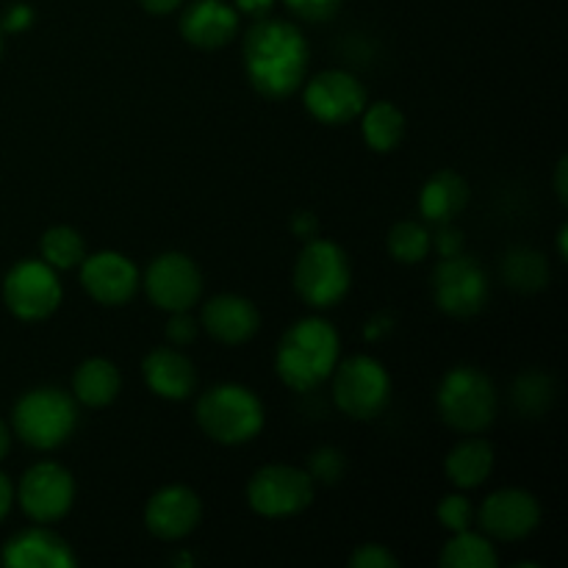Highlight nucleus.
<instances>
[{
	"instance_id": "nucleus-1",
	"label": "nucleus",
	"mask_w": 568,
	"mask_h": 568,
	"mask_svg": "<svg viewBox=\"0 0 568 568\" xmlns=\"http://www.w3.org/2000/svg\"><path fill=\"white\" fill-rule=\"evenodd\" d=\"M244 70L258 94L270 100L292 98L308 72V42L297 26L261 17L244 37Z\"/></svg>"
},
{
	"instance_id": "nucleus-2",
	"label": "nucleus",
	"mask_w": 568,
	"mask_h": 568,
	"mask_svg": "<svg viewBox=\"0 0 568 568\" xmlns=\"http://www.w3.org/2000/svg\"><path fill=\"white\" fill-rule=\"evenodd\" d=\"M338 347V333L331 322L320 316L294 322L277 344V377L294 392H314L336 369Z\"/></svg>"
},
{
	"instance_id": "nucleus-3",
	"label": "nucleus",
	"mask_w": 568,
	"mask_h": 568,
	"mask_svg": "<svg viewBox=\"0 0 568 568\" xmlns=\"http://www.w3.org/2000/svg\"><path fill=\"white\" fill-rule=\"evenodd\" d=\"M197 425L214 442L247 444L264 427V405L239 383H220L197 399Z\"/></svg>"
},
{
	"instance_id": "nucleus-4",
	"label": "nucleus",
	"mask_w": 568,
	"mask_h": 568,
	"mask_svg": "<svg viewBox=\"0 0 568 568\" xmlns=\"http://www.w3.org/2000/svg\"><path fill=\"white\" fill-rule=\"evenodd\" d=\"M438 414L453 430L483 433L497 419V388L477 366H455L444 375L436 394Z\"/></svg>"
},
{
	"instance_id": "nucleus-5",
	"label": "nucleus",
	"mask_w": 568,
	"mask_h": 568,
	"mask_svg": "<svg viewBox=\"0 0 568 568\" xmlns=\"http://www.w3.org/2000/svg\"><path fill=\"white\" fill-rule=\"evenodd\" d=\"M353 283L349 258L331 239H311L294 264V292L311 308H333L342 303Z\"/></svg>"
},
{
	"instance_id": "nucleus-6",
	"label": "nucleus",
	"mask_w": 568,
	"mask_h": 568,
	"mask_svg": "<svg viewBox=\"0 0 568 568\" xmlns=\"http://www.w3.org/2000/svg\"><path fill=\"white\" fill-rule=\"evenodd\" d=\"M11 422L28 447L55 449L75 433L78 405L70 394L53 386L33 388L17 399Z\"/></svg>"
},
{
	"instance_id": "nucleus-7",
	"label": "nucleus",
	"mask_w": 568,
	"mask_h": 568,
	"mask_svg": "<svg viewBox=\"0 0 568 568\" xmlns=\"http://www.w3.org/2000/svg\"><path fill=\"white\" fill-rule=\"evenodd\" d=\"M333 399L353 419H375L392 399V377L386 366L369 355H353L333 369Z\"/></svg>"
},
{
	"instance_id": "nucleus-8",
	"label": "nucleus",
	"mask_w": 568,
	"mask_h": 568,
	"mask_svg": "<svg viewBox=\"0 0 568 568\" xmlns=\"http://www.w3.org/2000/svg\"><path fill=\"white\" fill-rule=\"evenodd\" d=\"M488 275L475 258L464 253L444 255L433 270V297L444 314L469 320L488 303Z\"/></svg>"
},
{
	"instance_id": "nucleus-9",
	"label": "nucleus",
	"mask_w": 568,
	"mask_h": 568,
	"mask_svg": "<svg viewBox=\"0 0 568 568\" xmlns=\"http://www.w3.org/2000/svg\"><path fill=\"white\" fill-rule=\"evenodd\" d=\"M247 503L266 519L297 516L314 503V480L297 466L270 464L250 477Z\"/></svg>"
},
{
	"instance_id": "nucleus-10",
	"label": "nucleus",
	"mask_w": 568,
	"mask_h": 568,
	"mask_svg": "<svg viewBox=\"0 0 568 568\" xmlns=\"http://www.w3.org/2000/svg\"><path fill=\"white\" fill-rule=\"evenodd\" d=\"M61 283L44 261H20L3 281V300L14 316L26 322L48 320L61 305Z\"/></svg>"
},
{
	"instance_id": "nucleus-11",
	"label": "nucleus",
	"mask_w": 568,
	"mask_h": 568,
	"mask_svg": "<svg viewBox=\"0 0 568 568\" xmlns=\"http://www.w3.org/2000/svg\"><path fill=\"white\" fill-rule=\"evenodd\" d=\"M144 288L155 308L170 311H189L203 294V275L200 266L183 253H161L153 258L144 275Z\"/></svg>"
},
{
	"instance_id": "nucleus-12",
	"label": "nucleus",
	"mask_w": 568,
	"mask_h": 568,
	"mask_svg": "<svg viewBox=\"0 0 568 568\" xmlns=\"http://www.w3.org/2000/svg\"><path fill=\"white\" fill-rule=\"evenodd\" d=\"M17 499H20L22 510L31 516L39 525H50L67 516L75 499V480L64 466L44 460V464L31 466L22 475L20 486H17Z\"/></svg>"
},
{
	"instance_id": "nucleus-13",
	"label": "nucleus",
	"mask_w": 568,
	"mask_h": 568,
	"mask_svg": "<svg viewBox=\"0 0 568 568\" xmlns=\"http://www.w3.org/2000/svg\"><path fill=\"white\" fill-rule=\"evenodd\" d=\"M305 109L325 125H344L366 109V89L344 70H325L305 83Z\"/></svg>"
},
{
	"instance_id": "nucleus-14",
	"label": "nucleus",
	"mask_w": 568,
	"mask_h": 568,
	"mask_svg": "<svg viewBox=\"0 0 568 568\" xmlns=\"http://www.w3.org/2000/svg\"><path fill=\"white\" fill-rule=\"evenodd\" d=\"M541 521V505L525 488L494 491L480 508L483 532L499 541H521Z\"/></svg>"
},
{
	"instance_id": "nucleus-15",
	"label": "nucleus",
	"mask_w": 568,
	"mask_h": 568,
	"mask_svg": "<svg viewBox=\"0 0 568 568\" xmlns=\"http://www.w3.org/2000/svg\"><path fill=\"white\" fill-rule=\"evenodd\" d=\"M81 283L94 303L125 305L139 288V270L122 253L105 250L81 261Z\"/></svg>"
},
{
	"instance_id": "nucleus-16",
	"label": "nucleus",
	"mask_w": 568,
	"mask_h": 568,
	"mask_svg": "<svg viewBox=\"0 0 568 568\" xmlns=\"http://www.w3.org/2000/svg\"><path fill=\"white\" fill-rule=\"evenodd\" d=\"M203 505L186 486H166L150 497L144 508V525L161 541H181L200 525Z\"/></svg>"
},
{
	"instance_id": "nucleus-17",
	"label": "nucleus",
	"mask_w": 568,
	"mask_h": 568,
	"mask_svg": "<svg viewBox=\"0 0 568 568\" xmlns=\"http://www.w3.org/2000/svg\"><path fill=\"white\" fill-rule=\"evenodd\" d=\"M239 31V14L225 0H194L181 17V33L200 50H216L233 42Z\"/></svg>"
},
{
	"instance_id": "nucleus-18",
	"label": "nucleus",
	"mask_w": 568,
	"mask_h": 568,
	"mask_svg": "<svg viewBox=\"0 0 568 568\" xmlns=\"http://www.w3.org/2000/svg\"><path fill=\"white\" fill-rule=\"evenodd\" d=\"M203 327L222 344H244L258 333L261 314L242 294H216L203 305Z\"/></svg>"
},
{
	"instance_id": "nucleus-19",
	"label": "nucleus",
	"mask_w": 568,
	"mask_h": 568,
	"mask_svg": "<svg viewBox=\"0 0 568 568\" xmlns=\"http://www.w3.org/2000/svg\"><path fill=\"white\" fill-rule=\"evenodd\" d=\"M3 564L9 568H72L78 558L59 532L31 527L6 544Z\"/></svg>"
},
{
	"instance_id": "nucleus-20",
	"label": "nucleus",
	"mask_w": 568,
	"mask_h": 568,
	"mask_svg": "<svg viewBox=\"0 0 568 568\" xmlns=\"http://www.w3.org/2000/svg\"><path fill=\"white\" fill-rule=\"evenodd\" d=\"M142 375L150 392L164 399H186L192 397L197 386V372L194 364L175 347H155L142 361Z\"/></svg>"
},
{
	"instance_id": "nucleus-21",
	"label": "nucleus",
	"mask_w": 568,
	"mask_h": 568,
	"mask_svg": "<svg viewBox=\"0 0 568 568\" xmlns=\"http://www.w3.org/2000/svg\"><path fill=\"white\" fill-rule=\"evenodd\" d=\"M469 203V183L453 170H442L425 183L419 197V211L433 225H447Z\"/></svg>"
},
{
	"instance_id": "nucleus-22",
	"label": "nucleus",
	"mask_w": 568,
	"mask_h": 568,
	"mask_svg": "<svg viewBox=\"0 0 568 568\" xmlns=\"http://www.w3.org/2000/svg\"><path fill=\"white\" fill-rule=\"evenodd\" d=\"M444 469L453 486L477 488L491 477L494 471V447L486 438H464L449 449Z\"/></svg>"
},
{
	"instance_id": "nucleus-23",
	"label": "nucleus",
	"mask_w": 568,
	"mask_h": 568,
	"mask_svg": "<svg viewBox=\"0 0 568 568\" xmlns=\"http://www.w3.org/2000/svg\"><path fill=\"white\" fill-rule=\"evenodd\" d=\"M122 388L120 369L109 358H89L72 375V392L87 408H105Z\"/></svg>"
},
{
	"instance_id": "nucleus-24",
	"label": "nucleus",
	"mask_w": 568,
	"mask_h": 568,
	"mask_svg": "<svg viewBox=\"0 0 568 568\" xmlns=\"http://www.w3.org/2000/svg\"><path fill=\"white\" fill-rule=\"evenodd\" d=\"M361 133L375 153H392L405 136V114L388 100L366 103V109L361 111Z\"/></svg>"
},
{
	"instance_id": "nucleus-25",
	"label": "nucleus",
	"mask_w": 568,
	"mask_h": 568,
	"mask_svg": "<svg viewBox=\"0 0 568 568\" xmlns=\"http://www.w3.org/2000/svg\"><path fill=\"white\" fill-rule=\"evenodd\" d=\"M438 564L444 568H494L499 564V558L497 549H494V544L486 536L460 530L453 532V538L444 544Z\"/></svg>"
},
{
	"instance_id": "nucleus-26",
	"label": "nucleus",
	"mask_w": 568,
	"mask_h": 568,
	"mask_svg": "<svg viewBox=\"0 0 568 568\" xmlns=\"http://www.w3.org/2000/svg\"><path fill=\"white\" fill-rule=\"evenodd\" d=\"M503 277L516 292H538L549 283V264L538 250L514 247L503 261Z\"/></svg>"
},
{
	"instance_id": "nucleus-27",
	"label": "nucleus",
	"mask_w": 568,
	"mask_h": 568,
	"mask_svg": "<svg viewBox=\"0 0 568 568\" xmlns=\"http://www.w3.org/2000/svg\"><path fill=\"white\" fill-rule=\"evenodd\" d=\"M39 250H42L44 264H50L53 270H75L87 258V244H83L81 233L70 225H55L44 231Z\"/></svg>"
},
{
	"instance_id": "nucleus-28",
	"label": "nucleus",
	"mask_w": 568,
	"mask_h": 568,
	"mask_svg": "<svg viewBox=\"0 0 568 568\" xmlns=\"http://www.w3.org/2000/svg\"><path fill=\"white\" fill-rule=\"evenodd\" d=\"M433 236L425 225L414 220L397 222L388 233V253L399 261V264H419L430 255Z\"/></svg>"
},
{
	"instance_id": "nucleus-29",
	"label": "nucleus",
	"mask_w": 568,
	"mask_h": 568,
	"mask_svg": "<svg viewBox=\"0 0 568 568\" xmlns=\"http://www.w3.org/2000/svg\"><path fill=\"white\" fill-rule=\"evenodd\" d=\"M552 381L541 372H527L514 386V405L519 414L541 416L552 405Z\"/></svg>"
},
{
	"instance_id": "nucleus-30",
	"label": "nucleus",
	"mask_w": 568,
	"mask_h": 568,
	"mask_svg": "<svg viewBox=\"0 0 568 568\" xmlns=\"http://www.w3.org/2000/svg\"><path fill=\"white\" fill-rule=\"evenodd\" d=\"M436 514H438V521H442L449 532L469 530L471 519H475V508H471L469 499L460 497V494H449V497H444L442 503H438Z\"/></svg>"
},
{
	"instance_id": "nucleus-31",
	"label": "nucleus",
	"mask_w": 568,
	"mask_h": 568,
	"mask_svg": "<svg viewBox=\"0 0 568 568\" xmlns=\"http://www.w3.org/2000/svg\"><path fill=\"white\" fill-rule=\"evenodd\" d=\"M344 455L333 447H320L314 455H311L308 464V477L316 483H325V486H333L338 483V477L344 475Z\"/></svg>"
},
{
	"instance_id": "nucleus-32",
	"label": "nucleus",
	"mask_w": 568,
	"mask_h": 568,
	"mask_svg": "<svg viewBox=\"0 0 568 568\" xmlns=\"http://www.w3.org/2000/svg\"><path fill=\"white\" fill-rule=\"evenodd\" d=\"M353 568H397L399 560L392 549H386L383 544H361L358 549L349 558Z\"/></svg>"
},
{
	"instance_id": "nucleus-33",
	"label": "nucleus",
	"mask_w": 568,
	"mask_h": 568,
	"mask_svg": "<svg viewBox=\"0 0 568 568\" xmlns=\"http://www.w3.org/2000/svg\"><path fill=\"white\" fill-rule=\"evenodd\" d=\"M288 9L308 22H325L342 9V0H286Z\"/></svg>"
},
{
	"instance_id": "nucleus-34",
	"label": "nucleus",
	"mask_w": 568,
	"mask_h": 568,
	"mask_svg": "<svg viewBox=\"0 0 568 568\" xmlns=\"http://www.w3.org/2000/svg\"><path fill=\"white\" fill-rule=\"evenodd\" d=\"M166 338H170L175 347L192 344L194 338H197V322L189 316V311H178V314H172L170 325H166Z\"/></svg>"
},
{
	"instance_id": "nucleus-35",
	"label": "nucleus",
	"mask_w": 568,
	"mask_h": 568,
	"mask_svg": "<svg viewBox=\"0 0 568 568\" xmlns=\"http://www.w3.org/2000/svg\"><path fill=\"white\" fill-rule=\"evenodd\" d=\"M433 244H436V250L442 258L444 255L464 253V233H460L453 222H447V225H438V233H436V239H433Z\"/></svg>"
},
{
	"instance_id": "nucleus-36",
	"label": "nucleus",
	"mask_w": 568,
	"mask_h": 568,
	"mask_svg": "<svg viewBox=\"0 0 568 568\" xmlns=\"http://www.w3.org/2000/svg\"><path fill=\"white\" fill-rule=\"evenodd\" d=\"M292 231L294 236L303 239V242H311V239L320 236V220H316V214H311V211H297V214L292 216Z\"/></svg>"
},
{
	"instance_id": "nucleus-37",
	"label": "nucleus",
	"mask_w": 568,
	"mask_h": 568,
	"mask_svg": "<svg viewBox=\"0 0 568 568\" xmlns=\"http://www.w3.org/2000/svg\"><path fill=\"white\" fill-rule=\"evenodd\" d=\"M31 20H33V11L28 9L26 3H17V6H11L9 11H6L3 28H6V31H22V28L31 26Z\"/></svg>"
},
{
	"instance_id": "nucleus-38",
	"label": "nucleus",
	"mask_w": 568,
	"mask_h": 568,
	"mask_svg": "<svg viewBox=\"0 0 568 568\" xmlns=\"http://www.w3.org/2000/svg\"><path fill=\"white\" fill-rule=\"evenodd\" d=\"M272 6H275V0H236V9L242 11V14L258 17V20L270 14Z\"/></svg>"
},
{
	"instance_id": "nucleus-39",
	"label": "nucleus",
	"mask_w": 568,
	"mask_h": 568,
	"mask_svg": "<svg viewBox=\"0 0 568 568\" xmlns=\"http://www.w3.org/2000/svg\"><path fill=\"white\" fill-rule=\"evenodd\" d=\"M568 159H560L558 166H555V194H558L560 203H568Z\"/></svg>"
},
{
	"instance_id": "nucleus-40",
	"label": "nucleus",
	"mask_w": 568,
	"mask_h": 568,
	"mask_svg": "<svg viewBox=\"0 0 568 568\" xmlns=\"http://www.w3.org/2000/svg\"><path fill=\"white\" fill-rule=\"evenodd\" d=\"M11 503H14V488H11L9 477L0 471V521H3L6 514L11 510Z\"/></svg>"
},
{
	"instance_id": "nucleus-41",
	"label": "nucleus",
	"mask_w": 568,
	"mask_h": 568,
	"mask_svg": "<svg viewBox=\"0 0 568 568\" xmlns=\"http://www.w3.org/2000/svg\"><path fill=\"white\" fill-rule=\"evenodd\" d=\"M139 3H142L144 11L161 17V14H170V11H175L183 0H139Z\"/></svg>"
},
{
	"instance_id": "nucleus-42",
	"label": "nucleus",
	"mask_w": 568,
	"mask_h": 568,
	"mask_svg": "<svg viewBox=\"0 0 568 568\" xmlns=\"http://www.w3.org/2000/svg\"><path fill=\"white\" fill-rule=\"evenodd\" d=\"M392 316H375V320L372 322H366V331H364V336L366 338H381L383 333H388L392 331Z\"/></svg>"
},
{
	"instance_id": "nucleus-43",
	"label": "nucleus",
	"mask_w": 568,
	"mask_h": 568,
	"mask_svg": "<svg viewBox=\"0 0 568 568\" xmlns=\"http://www.w3.org/2000/svg\"><path fill=\"white\" fill-rule=\"evenodd\" d=\"M9 444H11V436H9V427L0 422V460L6 458V453H9Z\"/></svg>"
},
{
	"instance_id": "nucleus-44",
	"label": "nucleus",
	"mask_w": 568,
	"mask_h": 568,
	"mask_svg": "<svg viewBox=\"0 0 568 568\" xmlns=\"http://www.w3.org/2000/svg\"><path fill=\"white\" fill-rule=\"evenodd\" d=\"M566 239H568V227L564 225V227H560V231H558V253H560V258H566Z\"/></svg>"
},
{
	"instance_id": "nucleus-45",
	"label": "nucleus",
	"mask_w": 568,
	"mask_h": 568,
	"mask_svg": "<svg viewBox=\"0 0 568 568\" xmlns=\"http://www.w3.org/2000/svg\"><path fill=\"white\" fill-rule=\"evenodd\" d=\"M0 50H3V33H0Z\"/></svg>"
}]
</instances>
